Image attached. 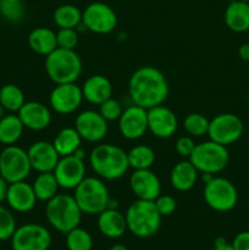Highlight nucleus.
<instances>
[{
	"label": "nucleus",
	"instance_id": "35",
	"mask_svg": "<svg viewBox=\"0 0 249 250\" xmlns=\"http://www.w3.org/2000/svg\"><path fill=\"white\" fill-rule=\"evenodd\" d=\"M26 10L22 1H11V0H1L0 1V15L6 21L16 23L22 21L24 17Z\"/></svg>",
	"mask_w": 249,
	"mask_h": 250
},
{
	"label": "nucleus",
	"instance_id": "41",
	"mask_svg": "<svg viewBox=\"0 0 249 250\" xmlns=\"http://www.w3.org/2000/svg\"><path fill=\"white\" fill-rule=\"evenodd\" d=\"M234 250H249V231L239 232L232 241Z\"/></svg>",
	"mask_w": 249,
	"mask_h": 250
},
{
	"label": "nucleus",
	"instance_id": "4",
	"mask_svg": "<svg viewBox=\"0 0 249 250\" xmlns=\"http://www.w3.org/2000/svg\"><path fill=\"white\" fill-rule=\"evenodd\" d=\"M82 214L73 195L56 194L53 199L46 202V221L60 233L66 234L80 226Z\"/></svg>",
	"mask_w": 249,
	"mask_h": 250
},
{
	"label": "nucleus",
	"instance_id": "7",
	"mask_svg": "<svg viewBox=\"0 0 249 250\" xmlns=\"http://www.w3.org/2000/svg\"><path fill=\"white\" fill-rule=\"evenodd\" d=\"M188 160L202 173H219L226 168L229 161L227 146L212 141L195 144Z\"/></svg>",
	"mask_w": 249,
	"mask_h": 250
},
{
	"label": "nucleus",
	"instance_id": "22",
	"mask_svg": "<svg viewBox=\"0 0 249 250\" xmlns=\"http://www.w3.org/2000/svg\"><path fill=\"white\" fill-rule=\"evenodd\" d=\"M98 229L104 237L117 239L127 231L124 215L119 209H105L98 215Z\"/></svg>",
	"mask_w": 249,
	"mask_h": 250
},
{
	"label": "nucleus",
	"instance_id": "17",
	"mask_svg": "<svg viewBox=\"0 0 249 250\" xmlns=\"http://www.w3.org/2000/svg\"><path fill=\"white\" fill-rule=\"evenodd\" d=\"M178 128L175 112L163 104L148 110V131L161 139L171 138Z\"/></svg>",
	"mask_w": 249,
	"mask_h": 250
},
{
	"label": "nucleus",
	"instance_id": "2",
	"mask_svg": "<svg viewBox=\"0 0 249 250\" xmlns=\"http://www.w3.org/2000/svg\"><path fill=\"white\" fill-rule=\"evenodd\" d=\"M92 170L99 178L115 181L121 178L129 168L127 153L114 144H99L89 155Z\"/></svg>",
	"mask_w": 249,
	"mask_h": 250
},
{
	"label": "nucleus",
	"instance_id": "3",
	"mask_svg": "<svg viewBox=\"0 0 249 250\" xmlns=\"http://www.w3.org/2000/svg\"><path fill=\"white\" fill-rule=\"evenodd\" d=\"M127 231L138 238H150L161 226V215L154 202L137 199L131 203L126 214Z\"/></svg>",
	"mask_w": 249,
	"mask_h": 250
},
{
	"label": "nucleus",
	"instance_id": "16",
	"mask_svg": "<svg viewBox=\"0 0 249 250\" xmlns=\"http://www.w3.org/2000/svg\"><path fill=\"white\" fill-rule=\"evenodd\" d=\"M53 172L60 188L75 189L85 178L84 160H81L75 155L61 156Z\"/></svg>",
	"mask_w": 249,
	"mask_h": 250
},
{
	"label": "nucleus",
	"instance_id": "5",
	"mask_svg": "<svg viewBox=\"0 0 249 250\" xmlns=\"http://www.w3.org/2000/svg\"><path fill=\"white\" fill-rule=\"evenodd\" d=\"M45 71L55 84L76 83L82 73V60L75 50L56 48L45 56Z\"/></svg>",
	"mask_w": 249,
	"mask_h": 250
},
{
	"label": "nucleus",
	"instance_id": "40",
	"mask_svg": "<svg viewBox=\"0 0 249 250\" xmlns=\"http://www.w3.org/2000/svg\"><path fill=\"white\" fill-rule=\"evenodd\" d=\"M194 146L195 143L194 141H193V137L190 136L180 137L175 143L176 151L178 153V155L183 156V158H189Z\"/></svg>",
	"mask_w": 249,
	"mask_h": 250
},
{
	"label": "nucleus",
	"instance_id": "48",
	"mask_svg": "<svg viewBox=\"0 0 249 250\" xmlns=\"http://www.w3.org/2000/svg\"><path fill=\"white\" fill-rule=\"evenodd\" d=\"M5 111H6V110H5L4 107H2V105L0 104V120H1L2 117L5 116V115H6V114H5Z\"/></svg>",
	"mask_w": 249,
	"mask_h": 250
},
{
	"label": "nucleus",
	"instance_id": "46",
	"mask_svg": "<svg viewBox=\"0 0 249 250\" xmlns=\"http://www.w3.org/2000/svg\"><path fill=\"white\" fill-rule=\"evenodd\" d=\"M107 209H119V202L110 198L109 204H107Z\"/></svg>",
	"mask_w": 249,
	"mask_h": 250
},
{
	"label": "nucleus",
	"instance_id": "29",
	"mask_svg": "<svg viewBox=\"0 0 249 250\" xmlns=\"http://www.w3.org/2000/svg\"><path fill=\"white\" fill-rule=\"evenodd\" d=\"M37 199L41 202H49L56 194H59V186L54 172H42L34 180L32 185Z\"/></svg>",
	"mask_w": 249,
	"mask_h": 250
},
{
	"label": "nucleus",
	"instance_id": "39",
	"mask_svg": "<svg viewBox=\"0 0 249 250\" xmlns=\"http://www.w3.org/2000/svg\"><path fill=\"white\" fill-rule=\"evenodd\" d=\"M156 209L161 216H168L173 214L176 210V200L175 198L168 194H160L155 200H154Z\"/></svg>",
	"mask_w": 249,
	"mask_h": 250
},
{
	"label": "nucleus",
	"instance_id": "9",
	"mask_svg": "<svg viewBox=\"0 0 249 250\" xmlns=\"http://www.w3.org/2000/svg\"><path fill=\"white\" fill-rule=\"evenodd\" d=\"M32 171L28 154L17 146H5L0 151V176L9 183L26 181Z\"/></svg>",
	"mask_w": 249,
	"mask_h": 250
},
{
	"label": "nucleus",
	"instance_id": "51",
	"mask_svg": "<svg viewBox=\"0 0 249 250\" xmlns=\"http://www.w3.org/2000/svg\"><path fill=\"white\" fill-rule=\"evenodd\" d=\"M248 103H249V92H248Z\"/></svg>",
	"mask_w": 249,
	"mask_h": 250
},
{
	"label": "nucleus",
	"instance_id": "45",
	"mask_svg": "<svg viewBox=\"0 0 249 250\" xmlns=\"http://www.w3.org/2000/svg\"><path fill=\"white\" fill-rule=\"evenodd\" d=\"M73 155L76 156V158H78V159H81V160H84V156H85V153H84V150H83L82 148H78L77 150L75 151V153H73Z\"/></svg>",
	"mask_w": 249,
	"mask_h": 250
},
{
	"label": "nucleus",
	"instance_id": "36",
	"mask_svg": "<svg viewBox=\"0 0 249 250\" xmlns=\"http://www.w3.org/2000/svg\"><path fill=\"white\" fill-rule=\"evenodd\" d=\"M17 225L15 216L7 208L0 205V242L11 239Z\"/></svg>",
	"mask_w": 249,
	"mask_h": 250
},
{
	"label": "nucleus",
	"instance_id": "8",
	"mask_svg": "<svg viewBox=\"0 0 249 250\" xmlns=\"http://www.w3.org/2000/svg\"><path fill=\"white\" fill-rule=\"evenodd\" d=\"M203 197L208 207L217 212L231 211L238 203L236 186L224 177H212L205 183Z\"/></svg>",
	"mask_w": 249,
	"mask_h": 250
},
{
	"label": "nucleus",
	"instance_id": "14",
	"mask_svg": "<svg viewBox=\"0 0 249 250\" xmlns=\"http://www.w3.org/2000/svg\"><path fill=\"white\" fill-rule=\"evenodd\" d=\"M119 131L129 141L142 138L148 132V110L134 104L124 109L119 119Z\"/></svg>",
	"mask_w": 249,
	"mask_h": 250
},
{
	"label": "nucleus",
	"instance_id": "42",
	"mask_svg": "<svg viewBox=\"0 0 249 250\" xmlns=\"http://www.w3.org/2000/svg\"><path fill=\"white\" fill-rule=\"evenodd\" d=\"M212 250H234V248L232 247L231 243H228V242L224 238V237H219V238H216V241H215L214 249Z\"/></svg>",
	"mask_w": 249,
	"mask_h": 250
},
{
	"label": "nucleus",
	"instance_id": "18",
	"mask_svg": "<svg viewBox=\"0 0 249 250\" xmlns=\"http://www.w3.org/2000/svg\"><path fill=\"white\" fill-rule=\"evenodd\" d=\"M129 187L137 199L154 202L161 194V182L150 170H134L129 177Z\"/></svg>",
	"mask_w": 249,
	"mask_h": 250
},
{
	"label": "nucleus",
	"instance_id": "1",
	"mask_svg": "<svg viewBox=\"0 0 249 250\" xmlns=\"http://www.w3.org/2000/svg\"><path fill=\"white\" fill-rule=\"evenodd\" d=\"M168 83L164 73L153 66H142L132 73L128 93L134 105L149 110L164 104L168 97Z\"/></svg>",
	"mask_w": 249,
	"mask_h": 250
},
{
	"label": "nucleus",
	"instance_id": "30",
	"mask_svg": "<svg viewBox=\"0 0 249 250\" xmlns=\"http://www.w3.org/2000/svg\"><path fill=\"white\" fill-rule=\"evenodd\" d=\"M53 20L59 28H77L82 23V11L75 5L63 4L56 7Z\"/></svg>",
	"mask_w": 249,
	"mask_h": 250
},
{
	"label": "nucleus",
	"instance_id": "12",
	"mask_svg": "<svg viewBox=\"0 0 249 250\" xmlns=\"http://www.w3.org/2000/svg\"><path fill=\"white\" fill-rule=\"evenodd\" d=\"M243 129V122L237 115L220 114L210 120L208 136L210 141L228 146L241 138Z\"/></svg>",
	"mask_w": 249,
	"mask_h": 250
},
{
	"label": "nucleus",
	"instance_id": "6",
	"mask_svg": "<svg viewBox=\"0 0 249 250\" xmlns=\"http://www.w3.org/2000/svg\"><path fill=\"white\" fill-rule=\"evenodd\" d=\"M73 197L81 211L87 215H99L107 209L110 200L109 189L98 177H85L75 188Z\"/></svg>",
	"mask_w": 249,
	"mask_h": 250
},
{
	"label": "nucleus",
	"instance_id": "33",
	"mask_svg": "<svg viewBox=\"0 0 249 250\" xmlns=\"http://www.w3.org/2000/svg\"><path fill=\"white\" fill-rule=\"evenodd\" d=\"M66 247L68 250H92L93 238L87 229L78 226L66 233Z\"/></svg>",
	"mask_w": 249,
	"mask_h": 250
},
{
	"label": "nucleus",
	"instance_id": "28",
	"mask_svg": "<svg viewBox=\"0 0 249 250\" xmlns=\"http://www.w3.org/2000/svg\"><path fill=\"white\" fill-rule=\"evenodd\" d=\"M83 139L75 127H65L54 138V146L60 156L73 155L78 148H81V143Z\"/></svg>",
	"mask_w": 249,
	"mask_h": 250
},
{
	"label": "nucleus",
	"instance_id": "49",
	"mask_svg": "<svg viewBox=\"0 0 249 250\" xmlns=\"http://www.w3.org/2000/svg\"><path fill=\"white\" fill-rule=\"evenodd\" d=\"M11 1H22V0H11Z\"/></svg>",
	"mask_w": 249,
	"mask_h": 250
},
{
	"label": "nucleus",
	"instance_id": "21",
	"mask_svg": "<svg viewBox=\"0 0 249 250\" xmlns=\"http://www.w3.org/2000/svg\"><path fill=\"white\" fill-rule=\"evenodd\" d=\"M37 197L32 185L27 183L26 181L10 183L9 190L6 195V203L10 209L16 212H29L36 207Z\"/></svg>",
	"mask_w": 249,
	"mask_h": 250
},
{
	"label": "nucleus",
	"instance_id": "27",
	"mask_svg": "<svg viewBox=\"0 0 249 250\" xmlns=\"http://www.w3.org/2000/svg\"><path fill=\"white\" fill-rule=\"evenodd\" d=\"M24 126L19 115L10 112L0 120V143L14 146L21 139Z\"/></svg>",
	"mask_w": 249,
	"mask_h": 250
},
{
	"label": "nucleus",
	"instance_id": "25",
	"mask_svg": "<svg viewBox=\"0 0 249 250\" xmlns=\"http://www.w3.org/2000/svg\"><path fill=\"white\" fill-rule=\"evenodd\" d=\"M225 23L236 33H243L249 29V2L233 0L225 10Z\"/></svg>",
	"mask_w": 249,
	"mask_h": 250
},
{
	"label": "nucleus",
	"instance_id": "43",
	"mask_svg": "<svg viewBox=\"0 0 249 250\" xmlns=\"http://www.w3.org/2000/svg\"><path fill=\"white\" fill-rule=\"evenodd\" d=\"M9 186L10 183L0 176V204H1L2 202H6V195H7V190H9Z\"/></svg>",
	"mask_w": 249,
	"mask_h": 250
},
{
	"label": "nucleus",
	"instance_id": "34",
	"mask_svg": "<svg viewBox=\"0 0 249 250\" xmlns=\"http://www.w3.org/2000/svg\"><path fill=\"white\" fill-rule=\"evenodd\" d=\"M209 124L210 120H208L204 115L193 112L186 116L183 127L190 137H203L205 134L208 136Z\"/></svg>",
	"mask_w": 249,
	"mask_h": 250
},
{
	"label": "nucleus",
	"instance_id": "23",
	"mask_svg": "<svg viewBox=\"0 0 249 250\" xmlns=\"http://www.w3.org/2000/svg\"><path fill=\"white\" fill-rule=\"evenodd\" d=\"M81 88H82L83 99L93 105H100L112 97L111 82L103 75L90 76Z\"/></svg>",
	"mask_w": 249,
	"mask_h": 250
},
{
	"label": "nucleus",
	"instance_id": "15",
	"mask_svg": "<svg viewBox=\"0 0 249 250\" xmlns=\"http://www.w3.org/2000/svg\"><path fill=\"white\" fill-rule=\"evenodd\" d=\"M75 128L80 133L83 141L97 143L105 138L107 134V121L95 110H85L77 115L75 121Z\"/></svg>",
	"mask_w": 249,
	"mask_h": 250
},
{
	"label": "nucleus",
	"instance_id": "47",
	"mask_svg": "<svg viewBox=\"0 0 249 250\" xmlns=\"http://www.w3.org/2000/svg\"><path fill=\"white\" fill-rule=\"evenodd\" d=\"M109 250H128V249H127V247L124 246V244L116 243V244H114V246H111V248H110Z\"/></svg>",
	"mask_w": 249,
	"mask_h": 250
},
{
	"label": "nucleus",
	"instance_id": "13",
	"mask_svg": "<svg viewBox=\"0 0 249 250\" xmlns=\"http://www.w3.org/2000/svg\"><path fill=\"white\" fill-rule=\"evenodd\" d=\"M83 102L82 88L76 83L56 84L49 97L51 109L60 115H68L75 112Z\"/></svg>",
	"mask_w": 249,
	"mask_h": 250
},
{
	"label": "nucleus",
	"instance_id": "11",
	"mask_svg": "<svg viewBox=\"0 0 249 250\" xmlns=\"http://www.w3.org/2000/svg\"><path fill=\"white\" fill-rule=\"evenodd\" d=\"M82 23L85 29L93 33L107 34L116 28L117 15L107 4L95 1L82 11Z\"/></svg>",
	"mask_w": 249,
	"mask_h": 250
},
{
	"label": "nucleus",
	"instance_id": "38",
	"mask_svg": "<svg viewBox=\"0 0 249 250\" xmlns=\"http://www.w3.org/2000/svg\"><path fill=\"white\" fill-rule=\"evenodd\" d=\"M78 32L76 28H59L56 32V43L58 48L75 50L78 44Z\"/></svg>",
	"mask_w": 249,
	"mask_h": 250
},
{
	"label": "nucleus",
	"instance_id": "37",
	"mask_svg": "<svg viewBox=\"0 0 249 250\" xmlns=\"http://www.w3.org/2000/svg\"><path fill=\"white\" fill-rule=\"evenodd\" d=\"M99 112L107 122L119 121L122 112H124V107H122L121 103L119 100L114 99L111 97L99 105Z\"/></svg>",
	"mask_w": 249,
	"mask_h": 250
},
{
	"label": "nucleus",
	"instance_id": "20",
	"mask_svg": "<svg viewBox=\"0 0 249 250\" xmlns=\"http://www.w3.org/2000/svg\"><path fill=\"white\" fill-rule=\"evenodd\" d=\"M24 128L43 131L51 124V111L41 102H26L17 112Z\"/></svg>",
	"mask_w": 249,
	"mask_h": 250
},
{
	"label": "nucleus",
	"instance_id": "53",
	"mask_svg": "<svg viewBox=\"0 0 249 250\" xmlns=\"http://www.w3.org/2000/svg\"><path fill=\"white\" fill-rule=\"evenodd\" d=\"M0 1H1V0H0Z\"/></svg>",
	"mask_w": 249,
	"mask_h": 250
},
{
	"label": "nucleus",
	"instance_id": "44",
	"mask_svg": "<svg viewBox=\"0 0 249 250\" xmlns=\"http://www.w3.org/2000/svg\"><path fill=\"white\" fill-rule=\"evenodd\" d=\"M238 56L244 61L249 62V43L242 44L238 48Z\"/></svg>",
	"mask_w": 249,
	"mask_h": 250
},
{
	"label": "nucleus",
	"instance_id": "50",
	"mask_svg": "<svg viewBox=\"0 0 249 250\" xmlns=\"http://www.w3.org/2000/svg\"><path fill=\"white\" fill-rule=\"evenodd\" d=\"M242 1H247V2H249V0H242Z\"/></svg>",
	"mask_w": 249,
	"mask_h": 250
},
{
	"label": "nucleus",
	"instance_id": "32",
	"mask_svg": "<svg viewBox=\"0 0 249 250\" xmlns=\"http://www.w3.org/2000/svg\"><path fill=\"white\" fill-rule=\"evenodd\" d=\"M24 103L26 100H24L23 92L16 84L9 83L0 88V104L6 111L17 114Z\"/></svg>",
	"mask_w": 249,
	"mask_h": 250
},
{
	"label": "nucleus",
	"instance_id": "26",
	"mask_svg": "<svg viewBox=\"0 0 249 250\" xmlns=\"http://www.w3.org/2000/svg\"><path fill=\"white\" fill-rule=\"evenodd\" d=\"M28 45L38 55L48 56L58 48L56 33L46 27H37L29 33Z\"/></svg>",
	"mask_w": 249,
	"mask_h": 250
},
{
	"label": "nucleus",
	"instance_id": "19",
	"mask_svg": "<svg viewBox=\"0 0 249 250\" xmlns=\"http://www.w3.org/2000/svg\"><path fill=\"white\" fill-rule=\"evenodd\" d=\"M32 170L37 172H53L61 156L53 143L48 141L34 142L27 150Z\"/></svg>",
	"mask_w": 249,
	"mask_h": 250
},
{
	"label": "nucleus",
	"instance_id": "24",
	"mask_svg": "<svg viewBox=\"0 0 249 250\" xmlns=\"http://www.w3.org/2000/svg\"><path fill=\"white\" fill-rule=\"evenodd\" d=\"M199 171L189 160L176 164L170 172V183L178 192H187L195 186Z\"/></svg>",
	"mask_w": 249,
	"mask_h": 250
},
{
	"label": "nucleus",
	"instance_id": "10",
	"mask_svg": "<svg viewBox=\"0 0 249 250\" xmlns=\"http://www.w3.org/2000/svg\"><path fill=\"white\" fill-rule=\"evenodd\" d=\"M51 233L38 224H26L17 227L11 237L12 250H48L51 246Z\"/></svg>",
	"mask_w": 249,
	"mask_h": 250
},
{
	"label": "nucleus",
	"instance_id": "52",
	"mask_svg": "<svg viewBox=\"0 0 249 250\" xmlns=\"http://www.w3.org/2000/svg\"><path fill=\"white\" fill-rule=\"evenodd\" d=\"M0 146H1V143H0Z\"/></svg>",
	"mask_w": 249,
	"mask_h": 250
},
{
	"label": "nucleus",
	"instance_id": "31",
	"mask_svg": "<svg viewBox=\"0 0 249 250\" xmlns=\"http://www.w3.org/2000/svg\"><path fill=\"white\" fill-rule=\"evenodd\" d=\"M127 159L129 167L133 170H146L155 163V153L150 146L139 144L127 153Z\"/></svg>",
	"mask_w": 249,
	"mask_h": 250
}]
</instances>
